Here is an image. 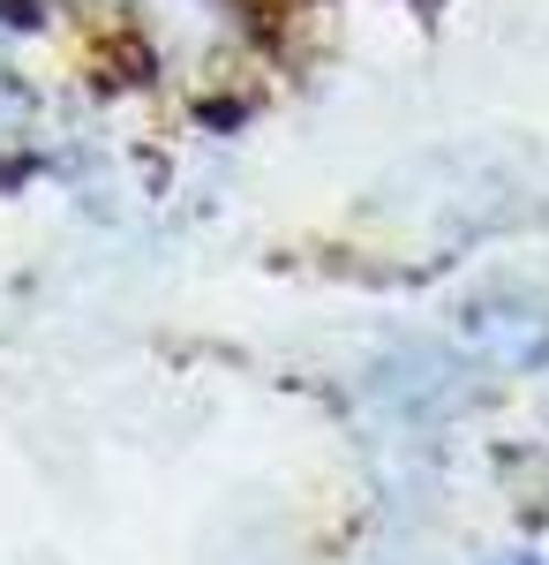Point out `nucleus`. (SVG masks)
<instances>
[{
  "instance_id": "nucleus-1",
  "label": "nucleus",
  "mask_w": 549,
  "mask_h": 565,
  "mask_svg": "<svg viewBox=\"0 0 549 565\" xmlns=\"http://www.w3.org/2000/svg\"><path fill=\"white\" fill-rule=\"evenodd\" d=\"M497 565H542V558H497Z\"/></svg>"
}]
</instances>
